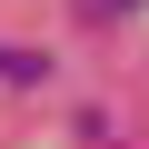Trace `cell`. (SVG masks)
<instances>
[{"label": "cell", "mask_w": 149, "mask_h": 149, "mask_svg": "<svg viewBox=\"0 0 149 149\" xmlns=\"http://www.w3.org/2000/svg\"><path fill=\"white\" fill-rule=\"evenodd\" d=\"M0 80L10 90H50V50H10L0 40Z\"/></svg>", "instance_id": "obj_1"}, {"label": "cell", "mask_w": 149, "mask_h": 149, "mask_svg": "<svg viewBox=\"0 0 149 149\" xmlns=\"http://www.w3.org/2000/svg\"><path fill=\"white\" fill-rule=\"evenodd\" d=\"M80 20H129V10H149V0H70Z\"/></svg>", "instance_id": "obj_2"}]
</instances>
